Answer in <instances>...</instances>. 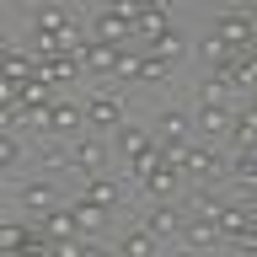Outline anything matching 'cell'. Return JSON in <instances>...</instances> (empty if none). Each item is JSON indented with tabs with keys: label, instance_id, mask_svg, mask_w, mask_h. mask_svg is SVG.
Here are the masks:
<instances>
[{
	"label": "cell",
	"instance_id": "1",
	"mask_svg": "<svg viewBox=\"0 0 257 257\" xmlns=\"http://www.w3.org/2000/svg\"><path fill=\"white\" fill-rule=\"evenodd\" d=\"M156 123H161V128H156L161 156H166V161H182V156H188V128H193V118H188V112H172V107H166Z\"/></svg>",
	"mask_w": 257,
	"mask_h": 257
},
{
	"label": "cell",
	"instance_id": "2",
	"mask_svg": "<svg viewBox=\"0 0 257 257\" xmlns=\"http://www.w3.org/2000/svg\"><path fill=\"white\" fill-rule=\"evenodd\" d=\"M182 177H193V182H220V177H230V166H225V156L214 150V145H188Z\"/></svg>",
	"mask_w": 257,
	"mask_h": 257
},
{
	"label": "cell",
	"instance_id": "3",
	"mask_svg": "<svg viewBox=\"0 0 257 257\" xmlns=\"http://www.w3.org/2000/svg\"><path fill=\"white\" fill-rule=\"evenodd\" d=\"M214 38H220L230 54H246V48H257V27H252V16H241V11H230V16H220V27H214Z\"/></svg>",
	"mask_w": 257,
	"mask_h": 257
},
{
	"label": "cell",
	"instance_id": "4",
	"mask_svg": "<svg viewBox=\"0 0 257 257\" xmlns=\"http://www.w3.org/2000/svg\"><path fill=\"white\" fill-rule=\"evenodd\" d=\"M140 182H145V193H150V198H161V204H172L177 182H182V161H166V156H161L156 166H150V172L140 177Z\"/></svg>",
	"mask_w": 257,
	"mask_h": 257
},
{
	"label": "cell",
	"instance_id": "5",
	"mask_svg": "<svg viewBox=\"0 0 257 257\" xmlns=\"http://www.w3.org/2000/svg\"><path fill=\"white\" fill-rule=\"evenodd\" d=\"M80 64L96 70V75H118V70H123V48H118V43H102V38H86Z\"/></svg>",
	"mask_w": 257,
	"mask_h": 257
},
{
	"label": "cell",
	"instance_id": "6",
	"mask_svg": "<svg viewBox=\"0 0 257 257\" xmlns=\"http://www.w3.org/2000/svg\"><path fill=\"white\" fill-rule=\"evenodd\" d=\"M38 230H43L54 246H70V241H80V220H75V204L70 209H48L43 220H38Z\"/></svg>",
	"mask_w": 257,
	"mask_h": 257
},
{
	"label": "cell",
	"instance_id": "7",
	"mask_svg": "<svg viewBox=\"0 0 257 257\" xmlns=\"http://www.w3.org/2000/svg\"><path fill=\"white\" fill-rule=\"evenodd\" d=\"M128 27H134V6H107V11L96 16V38H102V43H118V48H123Z\"/></svg>",
	"mask_w": 257,
	"mask_h": 257
},
{
	"label": "cell",
	"instance_id": "8",
	"mask_svg": "<svg viewBox=\"0 0 257 257\" xmlns=\"http://www.w3.org/2000/svg\"><path fill=\"white\" fill-rule=\"evenodd\" d=\"M86 123L91 128H123V102L107 91H96L91 102H86Z\"/></svg>",
	"mask_w": 257,
	"mask_h": 257
},
{
	"label": "cell",
	"instance_id": "9",
	"mask_svg": "<svg viewBox=\"0 0 257 257\" xmlns=\"http://www.w3.org/2000/svg\"><path fill=\"white\" fill-rule=\"evenodd\" d=\"M70 161L80 166V177H102V166H107V150H102V140H75V150H70Z\"/></svg>",
	"mask_w": 257,
	"mask_h": 257
},
{
	"label": "cell",
	"instance_id": "10",
	"mask_svg": "<svg viewBox=\"0 0 257 257\" xmlns=\"http://www.w3.org/2000/svg\"><path fill=\"white\" fill-rule=\"evenodd\" d=\"M193 123L204 128V134H230V123H236V112L225 107V102H204V96H198V118H193Z\"/></svg>",
	"mask_w": 257,
	"mask_h": 257
},
{
	"label": "cell",
	"instance_id": "11",
	"mask_svg": "<svg viewBox=\"0 0 257 257\" xmlns=\"http://www.w3.org/2000/svg\"><path fill=\"white\" fill-rule=\"evenodd\" d=\"M80 128H91L86 112H80L75 102H54V112H48V134H80ZM80 140H86V134H80Z\"/></svg>",
	"mask_w": 257,
	"mask_h": 257
},
{
	"label": "cell",
	"instance_id": "12",
	"mask_svg": "<svg viewBox=\"0 0 257 257\" xmlns=\"http://www.w3.org/2000/svg\"><path fill=\"white\" fill-rule=\"evenodd\" d=\"M182 241H188V246H214V241H225V230H220V220L193 214V220L182 225Z\"/></svg>",
	"mask_w": 257,
	"mask_h": 257
},
{
	"label": "cell",
	"instance_id": "13",
	"mask_svg": "<svg viewBox=\"0 0 257 257\" xmlns=\"http://www.w3.org/2000/svg\"><path fill=\"white\" fill-rule=\"evenodd\" d=\"M145 230H150V236H177V230H182V209H172V204H156L150 209V214H145Z\"/></svg>",
	"mask_w": 257,
	"mask_h": 257
},
{
	"label": "cell",
	"instance_id": "14",
	"mask_svg": "<svg viewBox=\"0 0 257 257\" xmlns=\"http://www.w3.org/2000/svg\"><path fill=\"white\" fill-rule=\"evenodd\" d=\"M230 140H236L241 156H257V107H252V112H236V123H230Z\"/></svg>",
	"mask_w": 257,
	"mask_h": 257
},
{
	"label": "cell",
	"instance_id": "15",
	"mask_svg": "<svg viewBox=\"0 0 257 257\" xmlns=\"http://www.w3.org/2000/svg\"><path fill=\"white\" fill-rule=\"evenodd\" d=\"M80 198H86V204H96V209H112L123 193H118V182H112V177H86V193H80Z\"/></svg>",
	"mask_w": 257,
	"mask_h": 257
},
{
	"label": "cell",
	"instance_id": "16",
	"mask_svg": "<svg viewBox=\"0 0 257 257\" xmlns=\"http://www.w3.org/2000/svg\"><path fill=\"white\" fill-rule=\"evenodd\" d=\"M38 75H43L48 86H64V80H75V75H80V59H75V54H59V59L38 64Z\"/></svg>",
	"mask_w": 257,
	"mask_h": 257
},
{
	"label": "cell",
	"instance_id": "17",
	"mask_svg": "<svg viewBox=\"0 0 257 257\" xmlns=\"http://www.w3.org/2000/svg\"><path fill=\"white\" fill-rule=\"evenodd\" d=\"M48 91H54V86H48L43 75H38V80H27V86L16 91V102H22V112H48V107H54V102H48Z\"/></svg>",
	"mask_w": 257,
	"mask_h": 257
},
{
	"label": "cell",
	"instance_id": "18",
	"mask_svg": "<svg viewBox=\"0 0 257 257\" xmlns=\"http://www.w3.org/2000/svg\"><path fill=\"white\" fill-rule=\"evenodd\" d=\"M22 204L48 214V209H59V193H54V182H27V188H22Z\"/></svg>",
	"mask_w": 257,
	"mask_h": 257
},
{
	"label": "cell",
	"instance_id": "19",
	"mask_svg": "<svg viewBox=\"0 0 257 257\" xmlns=\"http://www.w3.org/2000/svg\"><path fill=\"white\" fill-rule=\"evenodd\" d=\"M75 220H80V241H91L96 230L107 225V209H96V204H86V198H80V204H75Z\"/></svg>",
	"mask_w": 257,
	"mask_h": 257
},
{
	"label": "cell",
	"instance_id": "20",
	"mask_svg": "<svg viewBox=\"0 0 257 257\" xmlns=\"http://www.w3.org/2000/svg\"><path fill=\"white\" fill-rule=\"evenodd\" d=\"M118 252L123 257H156V236H150V230H123V246H118Z\"/></svg>",
	"mask_w": 257,
	"mask_h": 257
},
{
	"label": "cell",
	"instance_id": "21",
	"mask_svg": "<svg viewBox=\"0 0 257 257\" xmlns=\"http://www.w3.org/2000/svg\"><path fill=\"white\" fill-rule=\"evenodd\" d=\"M150 54H161V59H166V64H177V59H182V54H188V38H182V32H177V27H166V32H161V43L150 48Z\"/></svg>",
	"mask_w": 257,
	"mask_h": 257
},
{
	"label": "cell",
	"instance_id": "22",
	"mask_svg": "<svg viewBox=\"0 0 257 257\" xmlns=\"http://www.w3.org/2000/svg\"><path fill=\"white\" fill-rule=\"evenodd\" d=\"M140 80L145 86H161V80H172V64L161 59V54H145L140 59Z\"/></svg>",
	"mask_w": 257,
	"mask_h": 257
},
{
	"label": "cell",
	"instance_id": "23",
	"mask_svg": "<svg viewBox=\"0 0 257 257\" xmlns=\"http://www.w3.org/2000/svg\"><path fill=\"white\" fill-rule=\"evenodd\" d=\"M230 177H236V182H241V193L252 198V193H257V156H236V166H230Z\"/></svg>",
	"mask_w": 257,
	"mask_h": 257
},
{
	"label": "cell",
	"instance_id": "24",
	"mask_svg": "<svg viewBox=\"0 0 257 257\" xmlns=\"http://www.w3.org/2000/svg\"><path fill=\"white\" fill-rule=\"evenodd\" d=\"M27 236H32V230H27V225H6V230H0V246H6V252H22V246H27Z\"/></svg>",
	"mask_w": 257,
	"mask_h": 257
},
{
	"label": "cell",
	"instance_id": "25",
	"mask_svg": "<svg viewBox=\"0 0 257 257\" xmlns=\"http://www.w3.org/2000/svg\"><path fill=\"white\" fill-rule=\"evenodd\" d=\"M0 161H6V166H16V161H22V140H16V134H6V140H0Z\"/></svg>",
	"mask_w": 257,
	"mask_h": 257
},
{
	"label": "cell",
	"instance_id": "26",
	"mask_svg": "<svg viewBox=\"0 0 257 257\" xmlns=\"http://www.w3.org/2000/svg\"><path fill=\"white\" fill-rule=\"evenodd\" d=\"M80 257H112V252L102 246V241H80Z\"/></svg>",
	"mask_w": 257,
	"mask_h": 257
},
{
	"label": "cell",
	"instance_id": "27",
	"mask_svg": "<svg viewBox=\"0 0 257 257\" xmlns=\"http://www.w3.org/2000/svg\"><path fill=\"white\" fill-rule=\"evenodd\" d=\"M246 204H252V209H257V193H252V198H246Z\"/></svg>",
	"mask_w": 257,
	"mask_h": 257
},
{
	"label": "cell",
	"instance_id": "28",
	"mask_svg": "<svg viewBox=\"0 0 257 257\" xmlns=\"http://www.w3.org/2000/svg\"><path fill=\"white\" fill-rule=\"evenodd\" d=\"M252 107H257V91H252Z\"/></svg>",
	"mask_w": 257,
	"mask_h": 257
}]
</instances>
